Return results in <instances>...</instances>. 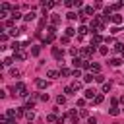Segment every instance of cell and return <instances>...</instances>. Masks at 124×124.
I'll return each instance as SVG.
<instances>
[{"label": "cell", "instance_id": "1", "mask_svg": "<svg viewBox=\"0 0 124 124\" xmlns=\"http://www.w3.org/2000/svg\"><path fill=\"white\" fill-rule=\"evenodd\" d=\"M14 87H16V95H19V97H25V95H27V89H25V85H23L21 81L16 83Z\"/></svg>", "mask_w": 124, "mask_h": 124}, {"label": "cell", "instance_id": "2", "mask_svg": "<svg viewBox=\"0 0 124 124\" xmlns=\"http://www.w3.org/2000/svg\"><path fill=\"white\" fill-rule=\"evenodd\" d=\"M93 52H95V46H93V45H91V46H87V48H81V56H85V58H89Z\"/></svg>", "mask_w": 124, "mask_h": 124}, {"label": "cell", "instance_id": "3", "mask_svg": "<svg viewBox=\"0 0 124 124\" xmlns=\"http://www.w3.org/2000/svg\"><path fill=\"white\" fill-rule=\"evenodd\" d=\"M52 56L56 58V60H62V56H64V50H60V48H52Z\"/></svg>", "mask_w": 124, "mask_h": 124}, {"label": "cell", "instance_id": "4", "mask_svg": "<svg viewBox=\"0 0 124 124\" xmlns=\"http://www.w3.org/2000/svg\"><path fill=\"white\" fill-rule=\"evenodd\" d=\"M95 97H97L95 89H85V99H95Z\"/></svg>", "mask_w": 124, "mask_h": 124}, {"label": "cell", "instance_id": "5", "mask_svg": "<svg viewBox=\"0 0 124 124\" xmlns=\"http://www.w3.org/2000/svg\"><path fill=\"white\" fill-rule=\"evenodd\" d=\"M101 41H103V37H101V35H99V33H95V35H93V41H91V45H93V46H95V45H99V43H101Z\"/></svg>", "mask_w": 124, "mask_h": 124}, {"label": "cell", "instance_id": "6", "mask_svg": "<svg viewBox=\"0 0 124 124\" xmlns=\"http://www.w3.org/2000/svg\"><path fill=\"white\" fill-rule=\"evenodd\" d=\"M35 17H37V14H35V12H33V10H31V12H27V14H25V21H31V19H35Z\"/></svg>", "mask_w": 124, "mask_h": 124}, {"label": "cell", "instance_id": "7", "mask_svg": "<svg viewBox=\"0 0 124 124\" xmlns=\"http://www.w3.org/2000/svg\"><path fill=\"white\" fill-rule=\"evenodd\" d=\"M110 19H112L116 25H118V23H122V16H120V14H112V17H110Z\"/></svg>", "mask_w": 124, "mask_h": 124}, {"label": "cell", "instance_id": "8", "mask_svg": "<svg viewBox=\"0 0 124 124\" xmlns=\"http://www.w3.org/2000/svg\"><path fill=\"white\" fill-rule=\"evenodd\" d=\"M14 58H16V60H25L27 54H25V52H14Z\"/></svg>", "mask_w": 124, "mask_h": 124}, {"label": "cell", "instance_id": "9", "mask_svg": "<svg viewBox=\"0 0 124 124\" xmlns=\"http://www.w3.org/2000/svg\"><path fill=\"white\" fill-rule=\"evenodd\" d=\"M78 16H79V14H76V12H68V14H66V17H68L70 21H74V19H78Z\"/></svg>", "mask_w": 124, "mask_h": 124}, {"label": "cell", "instance_id": "10", "mask_svg": "<svg viewBox=\"0 0 124 124\" xmlns=\"http://www.w3.org/2000/svg\"><path fill=\"white\" fill-rule=\"evenodd\" d=\"M35 83H37V87H39V89H45V87H46V81H45V79H41V78H39Z\"/></svg>", "mask_w": 124, "mask_h": 124}, {"label": "cell", "instance_id": "11", "mask_svg": "<svg viewBox=\"0 0 124 124\" xmlns=\"http://www.w3.org/2000/svg\"><path fill=\"white\" fill-rule=\"evenodd\" d=\"M6 116H8V118H16V116H17V110H16V108H10V110L6 112Z\"/></svg>", "mask_w": 124, "mask_h": 124}, {"label": "cell", "instance_id": "12", "mask_svg": "<svg viewBox=\"0 0 124 124\" xmlns=\"http://www.w3.org/2000/svg\"><path fill=\"white\" fill-rule=\"evenodd\" d=\"M10 16H12V19H19V17H21V14L17 12V8H14V12H12Z\"/></svg>", "mask_w": 124, "mask_h": 124}, {"label": "cell", "instance_id": "13", "mask_svg": "<svg viewBox=\"0 0 124 124\" xmlns=\"http://www.w3.org/2000/svg\"><path fill=\"white\" fill-rule=\"evenodd\" d=\"M93 78H95L93 74H85V76H83V81H85V83H91V81H93Z\"/></svg>", "mask_w": 124, "mask_h": 124}, {"label": "cell", "instance_id": "14", "mask_svg": "<svg viewBox=\"0 0 124 124\" xmlns=\"http://www.w3.org/2000/svg\"><path fill=\"white\" fill-rule=\"evenodd\" d=\"M87 31H89V29H87L85 25H79V27H78V33H79V35H85Z\"/></svg>", "mask_w": 124, "mask_h": 124}, {"label": "cell", "instance_id": "15", "mask_svg": "<svg viewBox=\"0 0 124 124\" xmlns=\"http://www.w3.org/2000/svg\"><path fill=\"white\" fill-rule=\"evenodd\" d=\"M120 62H122L120 58H110V66H114V68H116V66H120Z\"/></svg>", "mask_w": 124, "mask_h": 124}, {"label": "cell", "instance_id": "16", "mask_svg": "<svg viewBox=\"0 0 124 124\" xmlns=\"http://www.w3.org/2000/svg\"><path fill=\"white\" fill-rule=\"evenodd\" d=\"M91 72H95V74L99 76V72H101V66H99V64H91Z\"/></svg>", "mask_w": 124, "mask_h": 124}, {"label": "cell", "instance_id": "17", "mask_svg": "<svg viewBox=\"0 0 124 124\" xmlns=\"http://www.w3.org/2000/svg\"><path fill=\"white\" fill-rule=\"evenodd\" d=\"M108 112H110L112 116H118V114H120V108H118V107H112V108H110Z\"/></svg>", "mask_w": 124, "mask_h": 124}, {"label": "cell", "instance_id": "18", "mask_svg": "<svg viewBox=\"0 0 124 124\" xmlns=\"http://www.w3.org/2000/svg\"><path fill=\"white\" fill-rule=\"evenodd\" d=\"M25 118H27V120L31 122V120L35 118V112H33V110H27V112H25Z\"/></svg>", "mask_w": 124, "mask_h": 124}, {"label": "cell", "instance_id": "19", "mask_svg": "<svg viewBox=\"0 0 124 124\" xmlns=\"http://www.w3.org/2000/svg\"><path fill=\"white\" fill-rule=\"evenodd\" d=\"M50 21H52V23L56 25V23L60 21V17H58V14H52V16H50Z\"/></svg>", "mask_w": 124, "mask_h": 124}, {"label": "cell", "instance_id": "20", "mask_svg": "<svg viewBox=\"0 0 124 124\" xmlns=\"http://www.w3.org/2000/svg\"><path fill=\"white\" fill-rule=\"evenodd\" d=\"M46 76H48V78H58V72H56V70H48Z\"/></svg>", "mask_w": 124, "mask_h": 124}, {"label": "cell", "instance_id": "21", "mask_svg": "<svg viewBox=\"0 0 124 124\" xmlns=\"http://www.w3.org/2000/svg\"><path fill=\"white\" fill-rule=\"evenodd\" d=\"M74 91H76V89H74L72 85H66V89H64V93H66V95H72Z\"/></svg>", "mask_w": 124, "mask_h": 124}, {"label": "cell", "instance_id": "22", "mask_svg": "<svg viewBox=\"0 0 124 124\" xmlns=\"http://www.w3.org/2000/svg\"><path fill=\"white\" fill-rule=\"evenodd\" d=\"M74 33H76V29H74V27H68V29H66V37H72Z\"/></svg>", "mask_w": 124, "mask_h": 124}, {"label": "cell", "instance_id": "23", "mask_svg": "<svg viewBox=\"0 0 124 124\" xmlns=\"http://www.w3.org/2000/svg\"><path fill=\"white\" fill-rule=\"evenodd\" d=\"M39 52H41L39 46H33V48H31V54H33V56H39Z\"/></svg>", "mask_w": 124, "mask_h": 124}, {"label": "cell", "instance_id": "24", "mask_svg": "<svg viewBox=\"0 0 124 124\" xmlns=\"http://www.w3.org/2000/svg\"><path fill=\"white\" fill-rule=\"evenodd\" d=\"M60 74H62V76H70V74H74V72H72V70H68V68H62V70H60Z\"/></svg>", "mask_w": 124, "mask_h": 124}, {"label": "cell", "instance_id": "25", "mask_svg": "<svg viewBox=\"0 0 124 124\" xmlns=\"http://www.w3.org/2000/svg\"><path fill=\"white\" fill-rule=\"evenodd\" d=\"M56 101H58V105H64V103H66V97H64V95H58Z\"/></svg>", "mask_w": 124, "mask_h": 124}, {"label": "cell", "instance_id": "26", "mask_svg": "<svg viewBox=\"0 0 124 124\" xmlns=\"http://www.w3.org/2000/svg\"><path fill=\"white\" fill-rule=\"evenodd\" d=\"M93 103H95V105H101V103H103V95H97V97L93 99Z\"/></svg>", "mask_w": 124, "mask_h": 124}, {"label": "cell", "instance_id": "27", "mask_svg": "<svg viewBox=\"0 0 124 124\" xmlns=\"http://www.w3.org/2000/svg\"><path fill=\"white\" fill-rule=\"evenodd\" d=\"M114 50H116V52H120V54H122V50H124V48H122V45H120V43H116V45H114Z\"/></svg>", "mask_w": 124, "mask_h": 124}, {"label": "cell", "instance_id": "28", "mask_svg": "<svg viewBox=\"0 0 124 124\" xmlns=\"http://www.w3.org/2000/svg\"><path fill=\"white\" fill-rule=\"evenodd\" d=\"M99 52H101L103 56H107V54H108V48H107V46H101V48H99Z\"/></svg>", "mask_w": 124, "mask_h": 124}, {"label": "cell", "instance_id": "29", "mask_svg": "<svg viewBox=\"0 0 124 124\" xmlns=\"http://www.w3.org/2000/svg\"><path fill=\"white\" fill-rule=\"evenodd\" d=\"M12 62H14V58H10V56H6V58H4V66H10Z\"/></svg>", "mask_w": 124, "mask_h": 124}, {"label": "cell", "instance_id": "30", "mask_svg": "<svg viewBox=\"0 0 124 124\" xmlns=\"http://www.w3.org/2000/svg\"><path fill=\"white\" fill-rule=\"evenodd\" d=\"M72 87H74L76 91H78V89H81V81H74V83H72Z\"/></svg>", "mask_w": 124, "mask_h": 124}, {"label": "cell", "instance_id": "31", "mask_svg": "<svg viewBox=\"0 0 124 124\" xmlns=\"http://www.w3.org/2000/svg\"><path fill=\"white\" fill-rule=\"evenodd\" d=\"M46 120H48V122H58V118H56L54 114H48V116H46Z\"/></svg>", "mask_w": 124, "mask_h": 124}, {"label": "cell", "instance_id": "32", "mask_svg": "<svg viewBox=\"0 0 124 124\" xmlns=\"http://www.w3.org/2000/svg\"><path fill=\"white\" fill-rule=\"evenodd\" d=\"M95 81H99V83H103V81H105V76H101V74H99V76H95Z\"/></svg>", "mask_w": 124, "mask_h": 124}, {"label": "cell", "instance_id": "33", "mask_svg": "<svg viewBox=\"0 0 124 124\" xmlns=\"http://www.w3.org/2000/svg\"><path fill=\"white\" fill-rule=\"evenodd\" d=\"M10 35H14V37H16V35H19V29H16V27H14V29H10Z\"/></svg>", "mask_w": 124, "mask_h": 124}, {"label": "cell", "instance_id": "34", "mask_svg": "<svg viewBox=\"0 0 124 124\" xmlns=\"http://www.w3.org/2000/svg\"><path fill=\"white\" fill-rule=\"evenodd\" d=\"M60 41H62L64 45H68V43H70V37H66V35H64V37H60Z\"/></svg>", "mask_w": 124, "mask_h": 124}, {"label": "cell", "instance_id": "35", "mask_svg": "<svg viewBox=\"0 0 124 124\" xmlns=\"http://www.w3.org/2000/svg\"><path fill=\"white\" fill-rule=\"evenodd\" d=\"M110 89V83H103V91H108Z\"/></svg>", "mask_w": 124, "mask_h": 124}, {"label": "cell", "instance_id": "36", "mask_svg": "<svg viewBox=\"0 0 124 124\" xmlns=\"http://www.w3.org/2000/svg\"><path fill=\"white\" fill-rule=\"evenodd\" d=\"M85 105V99H78V107H83Z\"/></svg>", "mask_w": 124, "mask_h": 124}, {"label": "cell", "instance_id": "37", "mask_svg": "<svg viewBox=\"0 0 124 124\" xmlns=\"http://www.w3.org/2000/svg\"><path fill=\"white\" fill-rule=\"evenodd\" d=\"M89 124H97V118H93V116H91V118H89Z\"/></svg>", "mask_w": 124, "mask_h": 124}, {"label": "cell", "instance_id": "38", "mask_svg": "<svg viewBox=\"0 0 124 124\" xmlns=\"http://www.w3.org/2000/svg\"><path fill=\"white\" fill-rule=\"evenodd\" d=\"M0 124H10V122L6 120V116H2V120H0Z\"/></svg>", "mask_w": 124, "mask_h": 124}, {"label": "cell", "instance_id": "39", "mask_svg": "<svg viewBox=\"0 0 124 124\" xmlns=\"http://www.w3.org/2000/svg\"><path fill=\"white\" fill-rule=\"evenodd\" d=\"M10 124H16V120H10Z\"/></svg>", "mask_w": 124, "mask_h": 124}, {"label": "cell", "instance_id": "40", "mask_svg": "<svg viewBox=\"0 0 124 124\" xmlns=\"http://www.w3.org/2000/svg\"><path fill=\"white\" fill-rule=\"evenodd\" d=\"M122 58H124V50H122Z\"/></svg>", "mask_w": 124, "mask_h": 124}]
</instances>
